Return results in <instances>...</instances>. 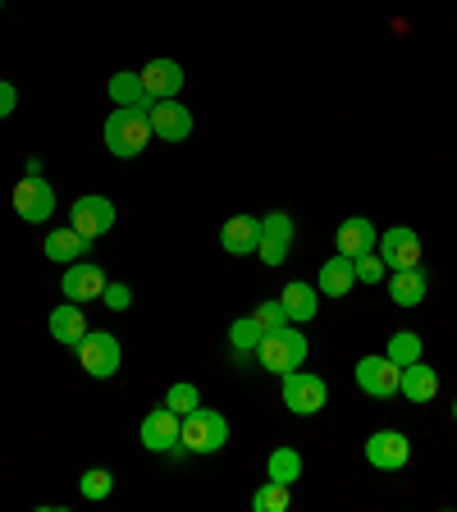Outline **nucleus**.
Returning a JSON list of instances; mask_svg holds the SVG:
<instances>
[{
    "label": "nucleus",
    "mask_w": 457,
    "mask_h": 512,
    "mask_svg": "<svg viewBox=\"0 0 457 512\" xmlns=\"http://www.w3.org/2000/svg\"><path fill=\"white\" fill-rule=\"evenodd\" d=\"M147 142H151L147 110H138V106H115V110H110V119H106V147H110V156L133 160V156H142V151H147Z\"/></svg>",
    "instance_id": "f257e3e1"
},
{
    "label": "nucleus",
    "mask_w": 457,
    "mask_h": 512,
    "mask_svg": "<svg viewBox=\"0 0 457 512\" xmlns=\"http://www.w3.org/2000/svg\"><path fill=\"white\" fill-rule=\"evenodd\" d=\"M307 334L302 330H270L261 334V343H256V362L266 366L270 375H288V371H298L302 362H307Z\"/></svg>",
    "instance_id": "f03ea898"
},
{
    "label": "nucleus",
    "mask_w": 457,
    "mask_h": 512,
    "mask_svg": "<svg viewBox=\"0 0 457 512\" xmlns=\"http://www.w3.org/2000/svg\"><path fill=\"white\" fill-rule=\"evenodd\" d=\"M229 444V421H224L220 412H211V407H192L188 416H183V430H179V448L183 453H220V448Z\"/></svg>",
    "instance_id": "7ed1b4c3"
},
{
    "label": "nucleus",
    "mask_w": 457,
    "mask_h": 512,
    "mask_svg": "<svg viewBox=\"0 0 457 512\" xmlns=\"http://www.w3.org/2000/svg\"><path fill=\"white\" fill-rule=\"evenodd\" d=\"M119 362H124V348H119L115 334H106V330L83 334V343H78V366H83L92 380H110V375L119 371Z\"/></svg>",
    "instance_id": "20e7f679"
},
{
    "label": "nucleus",
    "mask_w": 457,
    "mask_h": 512,
    "mask_svg": "<svg viewBox=\"0 0 457 512\" xmlns=\"http://www.w3.org/2000/svg\"><path fill=\"white\" fill-rule=\"evenodd\" d=\"M325 398H330V389H325V380L311 371H288L284 375V407L293 416H316L320 407H325Z\"/></svg>",
    "instance_id": "39448f33"
},
{
    "label": "nucleus",
    "mask_w": 457,
    "mask_h": 512,
    "mask_svg": "<svg viewBox=\"0 0 457 512\" xmlns=\"http://www.w3.org/2000/svg\"><path fill=\"white\" fill-rule=\"evenodd\" d=\"M14 211L28 224H46L55 215V192L42 174H28L23 183H14Z\"/></svg>",
    "instance_id": "423d86ee"
},
{
    "label": "nucleus",
    "mask_w": 457,
    "mask_h": 512,
    "mask_svg": "<svg viewBox=\"0 0 457 512\" xmlns=\"http://www.w3.org/2000/svg\"><path fill=\"white\" fill-rule=\"evenodd\" d=\"M366 462H371L375 471H403L407 462H412V439H407L403 430H375V435L366 439Z\"/></svg>",
    "instance_id": "0eeeda50"
},
{
    "label": "nucleus",
    "mask_w": 457,
    "mask_h": 512,
    "mask_svg": "<svg viewBox=\"0 0 457 512\" xmlns=\"http://www.w3.org/2000/svg\"><path fill=\"white\" fill-rule=\"evenodd\" d=\"M357 375V389L371 398H394L398 394V380H403V366L389 362V357H362V362L352 366Z\"/></svg>",
    "instance_id": "6e6552de"
},
{
    "label": "nucleus",
    "mask_w": 457,
    "mask_h": 512,
    "mask_svg": "<svg viewBox=\"0 0 457 512\" xmlns=\"http://www.w3.org/2000/svg\"><path fill=\"white\" fill-rule=\"evenodd\" d=\"M147 119H151V138H160V142H188L192 138V110L179 106L174 96L156 101V106L147 110Z\"/></svg>",
    "instance_id": "1a4fd4ad"
},
{
    "label": "nucleus",
    "mask_w": 457,
    "mask_h": 512,
    "mask_svg": "<svg viewBox=\"0 0 457 512\" xmlns=\"http://www.w3.org/2000/svg\"><path fill=\"white\" fill-rule=\"evenodd\" d=\"M179 430H183V416L170 412V407H156V412H147L138 439L151 453H174V448H179Z\"/></svg>",
    "instance_id": "9d476101"
},
{
    "label": "nucleus",
    "mask_w": 457,
    "mask_h": 512,
    "mask_svg": "<svg viewBox=\"0 0 457 512\" xmlns=\"http://www.w3.org/2000/svg\"><path fill=\"white\" fill-rule=\"evenodd\" d=\"M106 284H110V279L101 275V266H92V261H74V266L64 270V279H60V293L69 302H78V307H87L92 298H101V293H106Z\"/></svg>",
    "instance_id": "9b49d317"
},
{
    "label": "nucleus",
    "mask_w": 457,
    "mask_h": 512,
    "mask_svg": "<svg viewBox=\"0 0 457 512\" xmlns=\"http://www.w3.org/2000/svg\"><path fill=\"white\" fill-rule=\"evenodd\" d=\"M69 215H74V229L83 238H101L115 229V202L110 197H78Z\"/></svg>",
    "instance_id": "f8f14e48"
},
{
    "label": "nucleus",
    "mask_w": 457,
    "mask_h": 512,
    "mask_svg": "<svg viewBox=\"0 0 457 512\" xmlns=\"http://www.w3.org/2000/svg\"><path fill=\"white\" fill-rule=\"evenodd\" d=\"M380 256H384V266L412 270V266H421V238H416L412 229H403V224H394V229H384V238H380Z\"/></svg>",
    "instance_id": "ddd939ff"
},
{
    "label": "nucleus",
    "mask_w": 457,
    "mask_h": 512,
    "mask_svg": "<svg viewBox=\"0 0 457 512\" xmlns=\"http://www.w3.org/2000/svg\"><path fill=\"white\" fill-rule=\"evenodd\" d=\"M256 243H261V220H256V215H234V220H224L220 247L229 256H252Z\"/></svg>",
    "instance_id": "4468645a"
},
{
    "label": "nucleus",
    "mask_w": 457,
    "mask_h": 512,
    "mask_svg": "<svg viewBox=\"0 0 457 512\" xmlns=\"http://www.w3.org/2000/svg\"><path fill=\"white\" fill-rule=\"evenodd\" d=\"M142 74V87H147L156 101H165V96H179L183 92V69L179 60H151L147 69H138Z\"/></svg>",
    "instance_id": "2eb2a0df"
},
{
    "label": "nucleus",
    "mask_w": 457,
    "mask_h": 512,
    "mask_svg": "<svg viewBox=\"0 0 457 512\" xmlns=\"http://www.w3.org/2000/svg\"><path fill=\"white\" fill-rule=\"evenodd\" d=\"M87 247H92V238H83L74 224H64V229H51V234H46V256H51V261H60V266L83 261Z\"/></svg>",
    "instance_id": "dca6fc26"
},
{
    "label": "nucleus",
    "mask_w": 457,
    "mask_h": 512,
    "mask_svg": "<svg viewBox=\"0 0 457 512\" xmlns=\"http://www.w3.org/2000/svg\"><path fill=\"white\" fill-rule=\"evenodd\" d=\"M46 325H51V334L60 343H69V348H78V343H83V334H87V316H83V307H78V302H60V307L46 316Z\"/></svg>",
    "instance_id": "f3484780"
},
{
    "label": "nucleus",
    "mask_w": 457,
    "mask_h": 512,
    "mask_svg": "<svg viewBox=\"0 0 457 512\" xmlns=\"http://www.w3.org/2000/svg\"><path fill=\"white\" fill-rule=\"evenodd\" d=\"M110 101H115V106H138V110H151V106H156V96L142 87V74H138V69H119V74L110 78Z\"/></svg>",
    "instance_id": "a211bd4d"
},
{
    "label": "nucleus",
    "mask_w": 457,
    "mask_h": 512,
    "mask_svg": "<svg viewBox=\"0 0 457 512\" xmlns=\"http://www.w3.org/2000/svg\"><path fill=\"white\" fill-rule=\"evenodd\" d=\"M398 394H403L407 403H435V394H439V375L430 371V366H421V362L403 366V380H398Z\"/></svg>",
    "instance_id": "6ab92c4d"
},
{
    "label": "nucleus",
    "mask_w": 457,
    "mask_h": 512,
    "mask_svg": "<svg viewBox=\"0 0 457 512\" xmlns=\"http://www.w3.org/2000/svg\"><path fill=\"white\" fill-rule=\"evenodd\" d=\"M352 284H357V275H352V256H330V261L320 266L316 288L325 293V298H348Z\"/></svg>",
    "instance_id": "aec40b11"
},
{
    "label": "nucleus",
    "mask_w": 457,
    "mask_h": 512,
    "mask_svg": "<svg viewBox=\"0 0 457 512\" xmlns=\"http://www.w3.org/2000/svg\"><path fill=\"white\" fill-rule=\"evenodd\" d=\"M279 302H284V311H288V320H293V325H307V320L316 316V307H320V288L293 279V284L279 293Z\"/></svg>",
    "instance_id": "412c9836"
},
{
    "label": "nucleus",
    "mask_w": 457,
    "mask_h": 512,
    "mask_svg": "<svg viewBox=\"0 0 457 512\" xmlns=\"http://www.w3.org/2000/svg\"><path fill=\"white\" fill-rule=\"evenodd\" d=\"M426 270L412 266V270H394V279H389V298L398 302V307H421L426 302Z\"/></svg>",
    "instance_id": "4be33fe9"
},
{
    "label": "nucleus",
    "mask_w": 457,
    "mask_h": 512,
    "mask_svg": "<svg viewBox=\"0 0 457 512\" xmlns=\"http://www.w3.org/2000/svg\"><path fill=\"white\" fill-rule=\"evenodd\" d=\"M362 252H375V224L352 215V220L339 224V256H362Z\"/></svg>",
    "instance_id": "5701e85b"
},
{
    "label": "nucleus",
    "mask_w": 457,
    "mask_h": 512,
    "mask_svg": "<svg viewBox=\"0 0 457 512\" xmlns=\"http://www.w3.org/2000/svg\"><path fill=\"white\" fill-rule=\"evenodd\" d=\"M266 476L279 480V485H293V480H302V453L298 448H275L266 462Z\"/></svg>",
    "instance_id": "b1692460"
},
{
    "label": "nucleus",
    "mask_w": 457,
    "mask_h": 512,
    "mask_svg": "<svg viewBox=\"0 0 457 512\" xmlns=\"http://www.w3.org/2000/svg\"><path fill=\"white\" fill-rule=\"evenodd\" d=\"M384 357H389V362H398V366L421 362V339H416L412 330H394V334H389V348H384Z\"/></svg>",
    "instance_id": "393cba45"
},
{
    "label": "nucleus",
    "mask_w": 457,
    "mask_h": 512,
    "mask_svg": "<svg viewBox=\"0 0 457 512\" xmlns=\"http://www.w3.org/2000/svg\"><path fill=\"white\" fill-rule=\"evenodd\" d=\"M256 343H261V325H256L252 316H243V320H234V325H229V348H234V357L256 352Z\"/></svg>",
    "instance_id": "a878e982"
},
{
    "label": "nucleus",
    "mask_w": 457,
    "mask_h": 512,
    "mask_svg": "<svg viewBox=\"0 0 457 512\" xmlns=\"http://www.w3.org/2000/svg\"><path fill=\"white\" fill-rule=\"evenodd\" d=\"M78 490H83V499H110V490H115V476H110L106 467H92V471H83L78 476Z\"/></svg>",
    "instance_id": "bb28decb"
},
{
    "label": "nucleus",
    "mask_w": 457,
    "mask_h": 512,
    "mask_svg": "<svg viewBox=\"0 0 457 512\" xmlns=\"http://www.w3.org/2000/svg\"><path fill=\"white\" fill-rule=\"evenodd\" d=\"M252 508L256 512H284L288 508V485H279V480H266V485L252 494Z\"/></svg>",
    "instance_id": "cd10ccee"
},
{
    "label": "nucleus",
    "mask_w": 457,
    "mask_h": 512,
    "mask_svg": "<svg viewBox=\"0 0 457 512\" xmlns=\"http://www.w3.org/2000/svg\"><path fill=\"white\" fill-rule=\"evenodd\" d=\"M165 407H170V412H179V416H188L192 407H202V394H197V384H188V380L170 384V394H165Z\"/></svg>",
    "instance_id": "c85d7f7f"
},
{
    "label": "nucleus",
    "mask_w": 457,
    "mask_h": 512,
    "mask_svg": "<svg viewBox=\"0 0 457 512\" xmlns=\"http://www.w3.org/2000/svg\"><path fill=\"white\" fill-rule=\"evenodd\" d=\"M384 256H375V252H362V256H352V275H357V284H380L384 279Z\"/></svg>",
    "instance_id": "c756f323"
},
{
    "label": "nucleus",
    "mask_w": 457,
    "mask_h": 512,
    "mask_svg": "<svg viewBox=\"0 0 457 512\" xmlns=\"http://www.w3.org/2000/svg\"><path fill=\"white\" fill-rule=\"evenodd\" d=\"M252 320L256 325H261V334H270V330H284V325H293V320H288V311H284V302H261V307L252 311Z\"/></svg>",
    "instance_id": "7c9ffc66"
},
{
    "label": "nucleus",
    "mask_w": 457,
    "mask_h": 512,
    "mask_svg": "<svg viewBox=\"0 0 457 512\" xmlns=\"http://www.w3.org/2000/svg\"><path fill=\"white\" fill-rule=\"evenodd\" d=\"M261 234H266V238H284V243H293V215H288V211H270L266 220H261Z\"/></svg>",
    "instance_id": "2f4dec72"
},
{
    "label": "nucleus",
    "mask_w": 457,
    "mask_h": 512,
    "mask_svg": "<svg viewBox=\"0 0 457 512\" xmlns=\"http://www.w3.org/2000/svg\"><path fill=\"white\" fill-rule=\"evenodd\" d=\"M256 256H261L266 266H284V261H288V243H284V238H266V234H261V243H256Z\"/></svg>",
    "instance_id": "473e14b6"
},
{
    "label": "nucleus",
    "mask_w": 457,
    "mask_h": 512,
    "mask_svg": "<svg viewBox=\"0 0 457 512\" xmlns=\"http://www.w3.org/2000/svg\"><path fill=\"white\" fill-rule=\"evenodd\" d=\"M101 302H106L110 311H128V302H133V288H128V284H119V279H115V284H106V293H101Z\"/></svg>",
    "instance_id": "72a5a7b5"
},
{
    "label": "nucleus",
    "mask_w": 457,
    "mask_h": 512,
    "mask_svg": "<svg viewBox=\"0 0 457 512\" xmlns=\"http://www.w3.org/2000/svg\"><path fill=\"white\" fill-rule=\"evenodd\" d=\"M14 106H19V92H14V83H5V78H0V119H10Z\"/></svg>",
    "instance_id": "f704fd0d"
},
{
    "label": "nucleus",
    "mask_w": 457,
    "mask_h": 512,
    "mask_svg": "<svg viewBox=\"0 0 457 512\" xmlns=\"http://www.w3.org/2000/svg\"><path fill=\"white\" fill-rule=\"evenodd\" d=\"M453 421H457V403H453Z\"/></svg>",
    "instance_id": "c9c22d12"
},
{
    "label": "nucleus",
    "mask_w": 457,
    "mask_h": 512,
    "mask_svg": "<svg viewBox=\"0 0 457 512\" xmlns=\"http://www.w3.org/2000/svg\"><path fill=\"white\" fill-rule=\"evenodd\" d=\"M0 5H5V0H0Z\"/></svg>",
    "instance_id": "e433bc0d"
}]
</instances>
